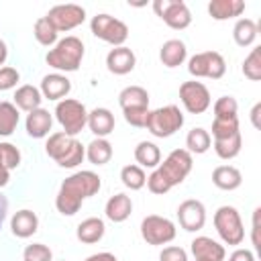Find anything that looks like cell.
<instances>
[{
  "label": "cell",
  "instance_id": "6da1fadb",
  "mask_svg": "<svg viewBox=\"0 0 261 261\" xmlns=\"http://www.w3.org/2000/svg\"><path fill=\"white\" fill-rule=\"evenodd\" d=\"M102 181H100V175L94 173V171H75L73 175L65 177L57 196H55V208L63 214V216H73L82 202L94 194H98Z\"/></svg>",
  "mask_w": 261,
  "mask_h": 261
},
{
  "label": "cell",
  "instance_id": "7a4b0ae2",
  "mask_svg": "<svg viewBox=\"0 0 261 261\" xmlns=\"http://www.w3.org/2000/svg\"><path fill=\"white\" fill-rule=\"evenodd\" d=\"M82 59H84V43L73 35L57 41L53 49H49L45 55L47 65L57 71H77Z\"/></svg>",
  "mask_w": 261,
  "mask_h": 261
},
{
  "label": "cell",
  "instance_id": "3957f363",
  "mask_svg": "<svg viewBox=\"0 0 261 261\" xmlns=\"http://www.w3.org/2000/svg\"><path fill=\"white\" fill-rule=\"evenodd\" d=\"M181 126H184V114L175 104H167L157 110H151L145 124V128L157 139H167L175 135Z\"/></svg>",
  "mask_w": 261,
  "mask_h": 261
},
{
  "label": "cell",
  "instance_id": "277c9868",
  "mask_svg": "<svg viewBox=\"0 0 261 261\" xmlns=\"http://www.w3.org/2000/svg\"><path fill=\"white\" fill-rule=\"evenodd\" d=\"M214 228L224 245H241L245 239V226L234 206H220L214 212Z\"/></svg>",
  "mask_w": 261,
  "mask_h": 261
},
{
  "label": "cell",
  "instance_id": "5b68a950",
  "mask_svg": "<svg viewBox=\"0 0 261 261\" xmlns=\"http://www.w3.org/2000/svg\"><path fill=\"white\" fill-rule=\"evenodd\" d=\"M55 118L61 124V128H63L65 135L75 137L88 124V110H86V106L80 100L63 98L55 106Z\"/></svg>",
  "mask_w": 261,
  "mask_h": 261
},
{
  "label": "cell",
  "instance_id": "8992f818",
  "mask_svg": "<svg viewBox=\"0 0 261 261\" xmlns=\"http://www.w3.org/2000/svg\"><path fill=\"white\" fill-rule=\"evenodd\" d=\"M90 29L94 37H98L104 43H110L112 47H122L128 39V27L110 14H96L90 20Z\"/></svg>",
  "mask_w": 261,
  "mask_h": 261
},
{
  "label": "cell",
  "instance_id": "52a82bcc",
  "mask_svg": "<svg viewBox=\"0 0 261 261\" xmlns=\"http://www.w3.org/2000/svg\"><path fill=\"white\" fill-rule=\"evenodd\" d=\"M192 165H194L192 153H188L186 149H173V151L165 157V161L159 163L155 169L163 175V179L169 184V188H173V186L181 184V181L190 175Z\"/></svg>",
  "mask_w": 261,
  "mask_h": 261
},
{
  "label": "cell",
  "instance_id": "ba28073f",
  "mask_svg": "<svg viewBox=\"0 0 261 261\" xmlns=\"http://www.w3.org/2000/svg\"><path fill=\"white\" fill-rule=\"evenodd\" d=\"M175 234H177L175 224L165 216L149 214L141 220V237L147 245H153V247L167 245L175 239Z\"/></svg>",
  "mask_w": 261,
  "mask_h": 261
},
{
  "label": "cell",
  "instance_id": "9c48e42d",
  "mask_svg": "<svg viewBox=\"0 0 261 261\" xmlns=\"http://www.w3.org/2000/svg\"><path fill=\"white\" fill-rule=\"evenodd\" d=\"M188 71L194 77H208V80H220L226 71V61L218 51H204L196 53L188 61Z\"/></svg>",
  "mask_w": 261,
  "mask_h": 261
},
{
  "label": "cell",
  "instance_id": "30bf717a",
  "mask_svg": "<svg viewBox=\"0 0 261 261\" xmlns=\"http://www.w3.org/2000/svg\"><path fill=\"white\" fill-rule=\"evenodd\" d=\"M153 10L169 29H175V31H184L192 22V12L188 4L181 0H155Z\"/></svg>",
  "mask_w": 261,
  "mask_h": 261
},
{
  "label": "cell",
  "instance_id": "8fae6325",
  "mask_svg": "<svg viewBox=\"0 0 261 261\" xmlns=\"http://www.w3.org/2000/svg\"><path fill=\"white\" fill-rule=\"evenodd\" d=\"M179 100L184 104V108L190 112V114H202L210 108L212 104V98H210V92L208 88L202 84V82H184L179 86Z\"/></svg>",
  "mask_w": 261,
  "mask_h": 261
},
{
  "label": "cell",
  "instance_id": "7c38bea8",
  "mask_svg": "<svg viewBox=\"0 0 261 261\" xmlns=\"http://www.w3.org/2000/svg\"><path fill=\"white\" fill-rule=\"evenodd\" d=\"M45 16L49 18L57 33H67L86 20V10L80 4H57Z\"/></svg>",
  "mask_w": 261,
  "mask_h": 261
},
{
  "label": "cell",
  "instance_id": "4fadbf2b",
  "mask_svg": "<svg viewBox=\"0 0 261 261\" xmlns=\"http://www.w3.org/2000/svg\"><path fill=\"white\" fill-rule=\"evenodd\" d=\"M177 220H179V226L188 232H196L200 228H204L206 224V208L200 200H184L177 208Z\"/></svg>",
  "mask_w": 261,
  "mask_h": 261
},
{
  "label": "cell",
  "instance_id": "5bb4252c",
  "mask_svg": "<svg viewBox=\"0 0 261 261\" xmlns=\"http://www.w3.org/2000/svg\"><path fill=\"white\" fill-rule=\"evenodd\" d=\"M137 65V57L128 47H112L106 55V67L110 73L114 75H126L135 69Z\"/></svg>",
  "mask_w": 261,
  "mask_h": 261
},
{
  "label": "cell",
  "instance_id": "9a60e30c",
  "mask_svg": "<svg viewBox=\"0 0 261 261\" xmlns=\"http://www.w3.org/2000/svg\"><path fill=\"white\" fill-rule=\"evenodd\" d=\"M190 249L196 261H224L226 257L224 247L210 237H196L190 243Z\"/></svg>",
  "mask_w": 261,
  "mask_h": 261
},
{
  "label": "cell",
  "instance_id": "2e32d148",
  "mask_svg": "<svg viewBox=\"0 0 261 261\" xmlns=\"http://www.w3.org/2000/svg\"><path fill=\"white\" fill-rule=\"evenodd\" d=\"M39 90H41L43 98L59 102L71 92V82L61 73H49V75H45L41 80V88Z\"/></svg>",
  "mask_w": 261,
  "mask_h": 261
},
{
  "label": "cell",
  "instance_id": "e0dca14e",
  "mask_svg": "<svg viewBox=\"0 0 261 261\" xmlns=\"http://www.w3.org/2000/svg\"><path fill=\"white\" fill-rule=\"evenodd\" d=\"M51 126H53V116L49 114V110L37 108V110H33V112L27 114L24 128H27V135L29 137H33V139H45V137H49Z\"/></svg>",
  "mask_w": 261,
  "mask_h": 261
},
{
  "label": "cell",
  "instance_id": "ac0fdd59",
  "mask_svg": "<svg viewBox=\"0 0 261 261\" xmlns=\"http://www.w3.org/2000/svg\"><path fill=\"white\" fill-rule=\"evenodd\" d=\"M37 228H39V218H37V214L33 210H27V208L24 210H18L10 218V230L18 239L33 237L37 232Z\"/></svg>",
  "mask_w": 261,
  "mask_h": 261
},
{
  "label": "cell",
  "instance_id": "d6986e66",
  "mask_svg": "<svg viewBox=\"0 0 261 261\" xmlns=\"http://www.w3.org/2000/svg\"><path fill=\"white\" fill-rule=\"evenodd\" d=\"M88 126L98 139H106L114 130V114L108 108H94L88 112Z\"/></svg>",
  "mask_w": 261,
  "mask_h": 261
},
{
  "label": "cell",
  "instance_id": "ffe728a7",
  "mask_svg": "<svg viewBox=\"0 0 261 261\" xmlns=\"http://www.w3.org/2000/svg\"><path fill=\"white\" fill-rule=\"evenodd\" d=\"M245 12L243 0H210L208 2V14L214 20H228L234 16H241Z\"/></svg>",
  "mask_w": 261,
  "mask_h": 261
},
{
  "label": "cell",
  "instance_id": "44dd1931",
  "mask_svg": "<svg viewBox=\"0 0 261 261\" xmlns=\"http://www.w3.org/2000/svg\"><path fill=\"white\" fill-rule=\"evenodd\" d=\"M186 57H188V49L186 43L179 39H169L159 49V59L165 67H177L186 61Z\"/></svg>",
  "mask_w": 261,
  "mask_h": 261
},
{
  "label": "cell",
  "instance_id": "7402d4cb",
  "mask_svg": "<svg viewBox=\"0 0 261 261\" xmlns=\"http://www.w3.org/2000/svg\"><path fill=\"white\" fill-rule=\"evenodd\" d=\"M133 212V202L126 194H114L108 198L104 206V214L112 222H124Z\"/></svg>",
  "mask_w": 261,
  "mask_h": 261
},
{
  "label": "cell",
  "instance_id": "603a6c76",
  "mask_svg": "<svg viewBox=\"0 0 261 261\" xmlns=\"http://www.w3.org/2000/svg\"><path fill=\"white\" fill-rule=\"evenodd\" d=\"M104 232H106L104 220L102 218H96V216H90V218H86V220H82L77 224L75 237L84 245H94V243H98L104 237Z\"/></svg>",
  "mask_w": 261,
  "mask_h": 261
},
{
  "label": "cell",
  "instance_id": "cb8c5ba5",
  "mask_svg": "<svg viewBox=\"0 0 261 261\" xmlns=\"http://www.w3.org/2000/svg\"><path fill=\"white\" fill-rule=\"evenodd\" d=\"M212 184L218 188V190H224V192H232L237 190L241 184H243V175L237 167L232 165H218L214 171H212Z\"/></svg>",
  "mask_w": 261,
  "mask_h": 261
},
{
  "label": "cell",
  "instance_id": "d4e9b609",
  "mask_svg": "<svg viewBox=\"0 0 261 261\" xmlns=\"http://www.w3.org/2000/svg\"><path fill=\"white\" fill-rule=\"evenodd\" d=\"M41 102H43L41 90L35 88V86H31V84H24V86L16 88V92H14V106L18 110L33 112V110L41 108Z\"/></svg>",
  "mask_w": 261,
  "mask_h": 261
},
{
  "label": "cell",
  "instance_id": "484cf974",
  "mask_svg": "<svg viewBox=\"0 0 261 261\" xmlns=\"http://www.w3.org/2000/svg\"><path fill=\"white\" fill-rule=\"evenodd\" d=\"M118 104L122 110L128 108H149V94L141 86H126L118 94Z\"/></svg>",
  "mask_w": 261,
  "mask_h": 261
},
{
  "label": "cell",
  "instance_id": "4316f807",
  "mask_svg": "<svg viewBox=\"0 0 261 261\" xmlns=\"http://www.w3.org/2000/svg\"><path fill=\"white\" fill-rule=\"evenodd\" d=\"M257 22L251 20V18H239L234 22V29H232V39L239 47H251L257 39Z\"/></svg>",
  "mask_w": 261,
  "mask_h": 261
},
{
  "label": "cell",
  "instance_id": "83f0119b",
  "mask_svg": "<svg viewBox=\"0 0 261 261\" xmlns=\"http://www.w3.org/2000/svg\"><path fill=\"white\" fill-rule=\"evenodd\" d=\"M135 159L139 163V167H157L161 163V151L155 143L151 141H141L135 147Z\"/></svg>",
  "mask_w": 261,
  "mask_h": 261
},
{
  "label": "cell",
  "instance_id": "f1b7e54d",
  "mask_svg": "<svg viewBox=\"0 0 261 261\" xmlns=\"http://www.w3.org/2000/svg\"><path fill=\"white\" fill-rule=\"evenodd\" d=\"M73 139H75V137H69V135H65L63 130L53 133V135H49V139H47V143H45V153H47L51 159H55V163H57V161L67 153V149L71 147Z\"/></svg>",
  "mask_w": 261,
  "mask_h": 261
},
{
  "label": "cell",
  "instance_id": "f546056e",
  "mask_svg": "<svg viewBox=\"0 0 261 261\" xmlns=\"http://www.w3.org/2000/svg\"><path fill=\"white\" fill-rule=\"evenodd\" d=\"M86 157L90 159L92 165H106L112 159V145L108 139H94L88 149H86Z\"/></svg>",
  "mask_w": 261,
  "mask_h": 261
},
{
  "label": "cell",
  "instance_id": "4dcf8cb0",
  "mask_svg": "<svg viewBox=\"0 0 261 261\" xmlns=\"http://www.w3.org/2000/svg\"><path fill=\"white\" fill-rule=\"evenodd\" d=\"M210 145H212V137H210V133L206 130V128H202V126H194L190 133H188V137H186V151L188 153H196V155H202V153H206L208 149H210Z\"/></svg>",
  "mask_w": 261,
  "mask_h": 261
},
{
  "label": "cell",
  "instance_id": "1f68e13d",
  "mask_svg": "<svg viewBox=\"0 0 261 261\" xmlns=\"http://www.w3.org/2000/svg\"><path fill=\"white\" fill-rule=\"evenodd\" d=\"M241 147H243V137L241 133L237 135H230L226 139H214V151L220 159H234L239 153H241Z\"/></svg>",
  "mask_w": 261,
  "mask_h": 261
},
{
  "label": "cell",
  "instance_id": "d6a6232c",
  "mask_svg": "<svg viewBox=\"0 0 261 261\" xmlns=\"http://www.w3.org/2000/svg\"><path fill=\"white\" fill-rule=\"evenodd\" d=\"M18 108L12 102H0V137H10L18 126Z\"/></svg>",
  "mask_w": 261,
  "mask_h": 261
},
{
  "label": "cell",
  "instance_id": "836d02e7",
  "mask_svg": "<svg viewBox=\"0 0 261 261\" xmlns=\"http://www.w3.org/2000/svg\"><path fill=\"white\" fill-rule=\"evenodd\" d=\"M35 39L43 45V47H53L55 43H57V31H55V27L49 22V18L47 16H41L37 22H35Z\"/></svg>",
  "mask_w": 261,
  "mask_h": 261
},
{
  "label": "cell",
  "instance_id": "e575fe53",
  "mask_svg": "<svg viewBox=\"0 0 261 261\" xmlns=\"http://www.w3.org/2000/svg\"><path fill=\"white\" fill-rule=\"evenodd\" d=\"M120 179L128 190H141L147 184V175L139 165H124L120 169Z\"/></svg>",
  "mask_w": 261,
  "mask_h": 261
},
{
  "label": "cell",
  "instance_id": "d590c367",
  "mask_svg": "<svg viewBox=\"0 0 261 261\" xmlns=\"http://www.w3.org/2000/svg\"><path fill=\"white\" fill-rule=\"evenodd\" d=\"M243 75L249 77L251 82L261 80V47L251 49V53L243 61Z\"/></svg>",
  "mask_w": 261,
  "mask_h": 261
},
{
  "label": "cell",
  "instance_id": "8d00e7d4",
  "mask_svg": "<svg viewBox=\"0 0 261 261\" xmlns=\"http://www.w3.org/2000/svg\"><path fill=\"white\" fill-rule=\"evenodd\" d=\"M239 104L232 96H220L214 102V118L218 120H230V118H239Z\"/></svg>",
  "mask_w": 261,
  "mask_h": 261
},
{
  "label": "cell",
  "instance_id": "74e56055",
  "mask_svg": "<svg viewBox=\"0 0 261 261\" xmlns=\"http://www.w3.org/2000/svg\"><path fill=\"white\" fill-rule=\"evenodd\" d=\"M84 157H86V149H84V145H82L77 139H73L71 147H69L67 153L57 161V165H59V167H67V169H71V167H77V165L84 161Z\"/></svg>",
  "mask_w": 261,
  "mask_h": 261
},
{
  "label": "cell",
  "instance_id": "f35d334b",
  "mask_svg": "<svg viewBox=\"0 0 261 261\" xmlns=\"http://www.w3.org/2000/svg\"><path fill=\"white\" fill-rule=\"evenodd\" d=\"M20 163V151L12 143H0V169H14Z\"/></svg>",
  "mask_w": 261,
  "mask_h": 261
},
{
  "label": "cell",
  "instance_id": "ab89813d",
  "mask_svg": "<svg viewBox=\"0 0 261 261\" xmlns=\"http://www.w3.org/2000/svg\"><path fill=\"white\" fill-rule=\"evenodd\" d=\"M239 130V118H230V120H218L214 118L212 122V137L214 139H226L230 135H237Z\"/></svg>",
  "mask_w": 261,
  "mask_h": 261
},
{
  "label": "cell",
  "instance_id": "60d3db41",
  "mask_svg": "<svg viewBox=\"0 0 261 261\" xmlns=\"http://www.w3.org/2000/svg\"><path fill=\"white\" fill-rule=\"evenodd\" d=\"M22 257H24V261H51L53 259V253H51V249L47 245L33 243V245H27Z\"/></svg>",
  "mask_w": 261,
  "mask_h": 261
},
{
  "label": "cell",
  "instance_id": "b9f144b4",
  "mask_svg": "<svg viewBox=\"0 0 261 261\" xmlns=\"http://www.w3.org/2000/svg\"><path fill=\"white\" fill-rule=\"evenodd\" d=\"M149 108H128V110H122L124 114V120L130 124V126H137V128H143L147 124V118H149Z\"/></svg>",
  "mask_w": 261,
  "mask_h": 261
},
{
  "label": "cell",
  "instance_id": "7bdbcfd3",
  "mask_svg": "<svg viewBox=\"0 0 261 261\" xmlns=\"http://www.w3.org/2000/svg\"><path fill=\"white\" fill-rule=\"evenodd\" d=\"M18 80H20V73L14 67H0V92L14 88Z\"/></svg>",
  "mask_w": 261,
  "mask_h": 261
},
{
  "label": "cell",
  "instance_id": "ee69618b",
  "mask_svg": "<svg viewBox=\"0 0 261 261\" xmlns=\"http://www.w3.org/2000/svg\"><path fill=\"white\" fill-rule=\"evenodd\" d=\"M159 261H188V253L181 247H165L159 253Z\"/></svg>",
  "mask_w": 261,
  "mask_h": 261
},
{
  "label": "cell",
  "instance_id": "f6af8a7d",
  "mask_svg": "<svg viewBox=\"0 0 261 261\" xmlns=\"http://www.w3.org/2000/svg\"><path fill=\"white\" fill-rule=\"evenodd\" d=\"M228 261H255V255H253V251H249V249H234V251L230 253Z\"/></svg>",
  "mask_w": 261,
  "mask_h": 261
},
{
  "label": "cell",
  "instance_id": "bcb514c9",
  "mask_svg": "<svg viewBox=\"0 0 261 261\" xmlns=\"http://www.w3.org/2000/svg\"><path fill=\"white\" fill-rule=\"evenodd\" d=\"M86 261H118L112 253H108V251H102V253H94V255H90V257H86Z\"/></svg>",
  "mask_w": 261,
  "mask_h": 261
},
{
  "label": "cell",
  "instance_id": "7dc6e473",
  "mask_svg": "<svg viewBox=\"0 0 261 261\" xmlns=\"http://www.w3.org/2000/svg\"><path fill=\"white\" fill-rule=\"evenodd\" d=\"M6 212H8V200H6V196L0 194V228L6 220Z\"/></svg>",
  "mask_w": 261,
  "mask_h": 261
},
{
  "label": "cell",
  "instance_id": "c3c4849f",
  "mask_svg": "<svg viewBox=\"0 0 261 261\" xmlns=\"http://www.w3.org/2000/svg\"><path fill=\"white\" fill-rule=\"evenodd\" d=\"M259 110H261V104H255V106H253V110H251V120H253V126H257V128H259V120H257Z\"/></svg>",
  "mask_w": 261,
  "mask_h": 261
},
{
  "label": "cell",
  "instance_id": "681fc988",
  "mask_svg": "<svg viewBox=\"0 0 261 261\" xmlns=\"http://www.w3.org/2000/svg\"><path fill=\"white\" fill-rule=\"evenodd\" d=\"M6 57H8V49H6V43L0 39V65H4Z\"/></svg>",
  "mask_w": 261,
  "mask_h": 261
},
{
  "label": "cell",
  "instance_id": "f907efd6",
  "mask_svg": "<svg viewBox=\"0 0 261 261\" xmlns=\"http://www.w3.org/2000/svg\"><path fill=\"white\" fill-rule=\"evenodd\" d=\"M10 179V171L8 169H0V188H4Z\"/></svg>",
  "mask_w": 261,
  "mask_h": 261
}]
</instances>
